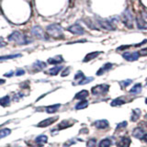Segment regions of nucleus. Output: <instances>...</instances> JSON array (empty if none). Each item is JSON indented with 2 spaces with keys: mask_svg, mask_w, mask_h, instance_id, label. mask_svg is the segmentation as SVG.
Returning <instances> with one entry per match:
<instances>
[{
  "mask_svg": "<svg viewBox=\"0 0 147 147\" xmlns=\"http://www.w3.org/2000/svg\"><path fill=\"white\" fill-rule=\"evenodd\" d=\"M7 40L9 41H14L20 45H24L30 43L31 40H29L27 38V36L23 35L21 32L20 31H14L12 33L7 37Z\"/></svg>",
  "mask_w": 147,
  "mask_h": 147,
  "instance_id": "obj_1",
  "label": "nucleus"
},
{
  "mask_svg": "<svg viewBox=\"0 0 147 147\" xmlns=\"http://www.w3.org/2000/svg\"><path fill=\"white\" fill-rule=\"evenodd\" d=\"M47 33L53 37L55 39H63V28L59 24H51L47 26L46 28Z\"/></svg>",
  "mask_w": 147,
  "mask_h": 147,
  "instance_id": "obj_2",
  "label": "nucleus"
},
{
  "mask_svg": "<svg viewBox=\"0 0 147 147\" xmlns=\"http://www.w3.org/2000/svg\"><path fill=\"white\" fill-rule=\"evenodd\" d=\"M121 20H122V22L124 23V25H125L127 28H129V29H132L133 28V24H132L133 18H132L131 11L129 10V9H126V10L122 13Z\"/></svg>",
  "mask_w": 147,
  "mask_h": 147,
  "instance_id": "obj_3",
  "label": "nucleus"
},
{
  "mask_svg": "<svg viewBox=\"0 0 147 147\" xmlns=\"http://www.w3.org/2000/svg\"><path fill=\"white\" fill-rule=\"evenodd\" d=\"M109 85H98L92 87V94L93 95H104L109 91Z\"/></svg>",
  "mask_w": 147,
  "mask_h": 147,
  "instance_id": "obj_4",
  "label": "nucleus"
},
{
  "mask_svg": "<svg viewBox=\"0 0 147 147\" xmlns=\"http://www.w3.org/2000/svg\"><path fill=\"white\" fill-rule=\"evenodd\" d=\"M67 30L70 31L73 34H76V35H83L85 33L84 28H83L80 24H78V23H76V24L68 27Z\"/></svg>",
  "mask_w": 147,
  "mask_h": 147,
  "instance_id": "obj_5",
  "label": "nucleus"
},
{
  "mask_svg": "<svg viewBox=\"0 0 147 147\" xmlns=\"http://www.w3.org/2000/svg\"><path fill=\"white\" fill-rule=\"evenodd\" d=\"M96 23L100 26V28H102L104 30H115V26L112 24V22H110L109 20H96Z\"/></svg>",
  "mask_w": 147,
  "mask_h": 147,
  "instance_id": "obj_6",
  "label": "nucleus"
},
{
  "mask_svg": "<svg viewBox=\"0 0 147 147\" xmlns=\"http://www.w3.org/2000/svg\"><path fill=\"white\" fill-rule=\"evenodd\" d=\"M31 33L33 34L34 36H36L37 38H39V39L47 40V38H46V35L44 34V32H43L42 29H41V28H40V26H35V27L32 28Z\"/></svg>",
  "mask_w": 147,
  "mask_h": 147,
  "instance_id": "obj_7",
  "label": "nucleus"
},
{
  "mask_svg": "<svg viewBox=\"0 0 147 147\" xmlns=\"http://www.w3.org/2000/svg\"><path fill=\"white\" fill-rule=\"evenodd\" d=\"M58 119V117H53V118H50V119H46L44 121H40L38 123L37 127H40V128H45V127H48L50 125H52L53 123H54Z\"/></svg>",
  "mask_w": 147,
  "mask_h": 147,
  "instance_id": "obj_8",
  "label": "nucleus"
},
{
  "mask_svg": "<svg viewBox=\"0 0 147 147\" xmlns=\"http://www.w3.org/2000/svg\"><path fill=\"white\" fill-rule=\"evenodd\" d=\"M139 53H138V52H135V53H124L122 54V57L127 60V61L129 62H134L136 61V60H138V58H139Z\"/></svg>",
  "mask_w": 147,
  "mask_h": 147,
  "instance_id": "obj_9",
  "label": "nucleus"
},
{
  "mask_svg": "<svg viewBox=\"0 0 147 147\" xmlns=\"http://www.w3.org/2000/svg\"><path fill=\"white\" fill-rule=\"evenodd\" d=\"M94 125L96 126V128L103 130V129H107L109 127V121L107 119H99V121H96L94 123Z\"/></svg>",
  "mask_w": 147,
  "mask_h": 147,
  "instance_id": "obj_10",
  "label": "nucleus"
},
{
  "mask_svg": "<svg viewBox=\"0 0 147 147\" xmlns=\"http://www.w3.org/2000/svg\"><path fill=\"white\" fill-rule=\"evenodd\" d=\"M131 144V139L128 137H122L121 140L117 142L118 147H129Z\"/></svg>",
  "mask_w": 147,
  "mask_h": 147,
  "instance_id": "obj_11",
  "label": "nucleus"
},
{
  "mask_svg": "<svg viewBox=\"0 0 147 147\" xmlns=\"http://www.w3.org/2000/svg\"><path fill=\"white\" fill-rule=\"evenodd\" d=\"M113 64L112 63H105L104 65L101 67L99 70L96 72V76H101V75H103L104 73H106L107 71H109L110 69H111Z\"/></svg>",
  "mask_w": 147,
  "mask_h": 147,
  "instance_id": "obj_12",
  "label": "nucleus"
},
{
  "mask_svg": "<svg viewBox=\"0 0 147 147\" xmlns=\"http://www.w3.org/2000/svg\"><path fill=\"white\" fill-rule=\"evenodd\" d=\"M132 135L134 136L135 138H137V139H142V137H144V130H142V128L137 127V128L134 129V130H133Z\"/></svg>",
  "mask_w": 147,
  "mask_h": 147,
  "instance_id": "obj_13",
  "label": "nucleus"
},
{
  "mask_svg": "<svg viewBox=\"0 0 147 147\" xmlns=\"http://www.w3.org/2000/svg\"><path fill=\"white\" fill-rule=\"evenodd\" d=\"M63 62V58L62 55H57V56H55V57L48 59V63L50 64H58Z\"/></svg>",
  "mask_w": 147,
  "mask_h": 147,
  "instance_id": "obj_14",
  "label": "nucleus"
},
{
  "mask_svg": "<svg viewBox=\"0 0 147 147\" xmlns=\"http://www.w3.org/2000/svg\"><path fill=\"white\" fill-rule=\"evenodd\" d=\"M136 23H137L138 29H140V30H146L147 29V23L144 22V20H142V17L136 18Z\"/></svg>",
  "mask_w": 147,
  "mask_h": 147,
  "instance_id": "obj_15",
  "label": "nucleus"
},
{
  "mask_svg": "<svg viewBox=\"0 0 147 147\" xmlns=\"http://www.w3.org/2000/svg\"><path fill=\"white\" fill-rule=\"evenodd\" d=\"M100 53H101V52H93V53H90L88 54H86V57L84 58V61H83V62H84V63L89 62V61H91V60L95 59L96 57H98Z\"/></svg>",
  "mask_w": 147,
  "mask_h": 147,
  "instance_id": "obj_16",
  "label": "nucleus"
},
{
  "mask_svg": "<svg viewBox=\"0 0 147 147\" xmlns=\"http://www.w3.org/2000/svg\"><path fill=\"white\" fill-rule=\"evenodd\" d=\"M88 96V91L87 90H82L80 92H78V93L76 95L75 98L76 99H81V100H85L86 98Z\"/></svg>",
  "mask_w": 147,
  "mask_h": 147,
  "instance_id": "obj_17",
  "label": "nucleus"
},
{
  "mask_svg": "<svg viewBox=\"0 0 147 147\" xmlns=\"http://www.w3.org/2000/svg\"><path fill=\"white\" fill-rule=\"evenodd\" d=\"M74 124V122H71L70 121H63L61 123L58 125V129L59 130H63V129H66L68 127H71L72 125Z\"/></svg>",
  "mask_w": 147,
  "mask_h": 147,
  "instance_id": "obj_18",
  "label": "nucleus"
},
{
  "mask_svg": "<svg viewBox=\"0 0 147 147\" xmlns=\"http://www.w3.org/2000/svg\"><path fill=\"white\" fill-rule=\"evenodd\" d=\"M141 116V110L139 109H135L132 110V115H131V121H136Z\"/></svg>",
  "mask_w": 147,
  "mask_h": 147,
  "instance_id": "obj_19",
  "label": "nucleus"
},
{
  "mask_svg": "<svg viewBox=\"0 0 147 147\" xmlns=\"http://www.w3.org/2000/svg\"><path fill=\"white\" fill-rule=\"evenodd\" d=\"M62 69H63V66H61V65L54 66V67L50 69V70L48 71V74H49V75H51V76H56L57 74L62 70Z\"/></svg>",
  "mask_w": 147,
  "mask_h": 147,
  "instance_id": "obj_20",
  "label": "nucleus"
},
{
  "mask_svg": "<svg viewBox=\"0 0 147 147\" xmlns=\"http://www.w3.org/2000/svg\"><path fill=\"white\" fill-rule=\"evenodd\" d=\"M60 104H56V105H53V106H49V107H46V112L47 113H54L56 112L58 109L60 108Z\"/></svg>",
  "mask_w": 147,
  "mask_h": 147,
  "instance_id": "obj_21",
  "label": "nucleus"
},
{
  "mask_svg": "<svg viewBox=\"0 0 147 147\" xmlns=\"http://www.w3.org/2000/svg\"><path fill=\"white\" fill-rule=\"evenodd\" d=\"M9 103H10V98L8 96H3V98H0V105L2 107H7V106H9Z\"/></svg>",
  "mask_w": 147,
  "mask_h": 147,
  "instance_id": "obj_22",
  "label": "nucleus"
},
{
  "mask_svg": "<svg viewBox=\"0 0 147 147\" xmlns=\"http://www.w3.org/2000/svg\"><path fill=\"white\" fill-rule=\"evenodd\" d=\"M124 103H125V100H124L122 98H115L112 101L111 106H112V107H116V106H121Z\"/></svg>",
  "mask_w": 147,
  "mask_h": 147,
  "instance_id": "obj_23",
  "label": "nucleus"
},
{
  "mask_svg": "<svg viewBox=\"0 0 147 147\" xmlns=\"http://www.w3.org/2000/svg\"><path fill=\"white\" fill-rule=\"evenodd\" d=\"M142 90V85L141 84H136L132 86V88L130 90V92L131 94H138L140 93Z\"/></svg>",
  "mask_w": 147,
  "mask_h": 147,
  "instance_id": "obj_24",
  "label": "nucleus"
},
{
  "mask_svg": "<svg viewBox=\"0 0 147 147\" xmlns=\"http://www.w3.org/2000/svg\"><path fill=\"white\" fill-rule=\"evenodd\" d=\"M10 133H11L10 129H7V128L2 129V130H0V139H1V138L6 137L7 135H9Z\"/></svg>",
  "mask_w": 147,
  "mask_h": 147,
  "instance_id": "obj_25",
  "label": "nucleus"
},
{
  "mask_svg": "<svg viewBox=\"0 0 147 147\" xmlns=\"http://www.w3.org/2000/svg\"><path fill=\"white\" fill-rule=\"evenodd\" d=\"M110 145H111V141L109 139H104L101 141L98 144L99 147H109Z\"/></svg>",
  "mask_w": 147,
  "mask_h": 147,
  "instance_id": "obj_26",
  "label": "nucleus"
},
{
  "mask_svg": "<svg viewBox=\"0 0 147 147\" xmlns=\"http://www.w3.org/2000/svg\"><path fill=\"white\" fill-rule=\"evenodd\" d=\"M87 105H88V102H87L86 100H82L81 102L78 103L76 106V109H85L87 107Z\"/></svg>",
  "mask_w": 147,
  "mask_h": 147,
  "instance_id": "obj_27",
  "label": "nucleus"
},
{
  "mask_svg": "<svg viewBox=\"0 0 147 147\" xmlns=\"http://www.w3.org/2000/svg\"><path fill=\"white\" fill-rule=\"evenodd\" d=\"M47 140H48V137L46 135H40L36 138L35 142H42V144H45V142H47Z\"/></svg>",
  "mask_w": 147,
  "mask_h": 147,
  "instance_id": "obj_28",
  "label": "nucleus"
},
{
  "mask_svg": "<svg viewBox=\"0 0 147 147\" xmlns=\"http://www.w3.org/2000/svg\"><path fill=\"white\" fill-rule=\"evenodd\" d=\"M21 54H10V55H6V56H0V60H7V59H13L17 57H20Z\"/></svg>",
  "mask_w": 147,
  "mask_h": 147,
  "instance_id": "obj_29",
  "label": "nucleus"
},
{
  "mask_svg": "<svg viewBox=\"0 0 147 147\" xmlns=\"http://www.w3.org/2000/svg\"><path fill=\"white\" fill-rule=\"evenodd\" d=\"M93 80H94L93 77H85L84 79L81 80L80 82H78L77 84L78 85H85V84H87V83H89V82L93 81Z\"/></svg>",
  "mask_w": 147,
  "mask_h": 147,
  "instance_id": "obj_30",
  "label": "nucleus"
},
{
  "mask_svg": "<svg viewBox=\"0 0 147 147\" xmlns=\"http://www.w3.org/2000/svg\"><path fill=\"white\" fill-rule=\"evenodd\" d=\"M85 78V76H84V74H83V72H81V71H78L76 74V76H75V79L76 80H77V79H80V81L81 80H83ZM79 81V82H80Z\"/></svg>",
  "mask_w": 147,
  "mask_h": 147,
  "instance_id": "obj_31",
  "label": "nucleus"
},
{
  "mask_svg": "<svg viewBox=\"0 0 147 147\" xmlns=\"http://www.w3.org/2000/svg\"><path fill=\"white\" fill-rule=\"evenodd\" d=\"M131 83H132L131 80L128 79V80H126V81H122V82H121V85L122 87H126V86H128L129 85H131Z\"/></svg>",
  "mask_w": 147,
  "mask_h": 147,
  "instance_id": "obj_32",
  "label": "nucleus"
},
{
  "mask_svg": "<svg viewBox=\"0 0 147 147\" xmlns=\"http://www.w3.org/2000/svg\"><path fill=\"white\" fill-rule=\"evenodd\" d=\"M35 65H38L40 68L43 69V68H45V67H46V63H43V62H40V61H37V62L35 63Z\"/></svg>",
  "mask_w": 147,
  "mask_h": 147,
  "instance_id": "obj_33",
  "label": "nucleus"
},
{
  "mask_svg": "<svg viewBox=\"0 0 147 147\" xmlns=\"http://www.w3.org/2000/svg\"><path fill=\"white\" fill-rule=\"evenodd\" d=\"M69 73H70V67H66V68L63 71V73H62V76H63H63H67L69 75Z\"/></svg>",
  "mask_w": 147,
  "mask_h": 147,
  "instance_id": "obj_34",
  "label": "nucleus"
},
{
  "mask_svg": "<svg viewBox=\"0 0 147 147\" xmlns=\"http://www.w3.org/2000/svg\"><path fill=\"white\" fill-rule=\"evenodd\" d=\"M96 145V140L95 139H91L88 141V142H87V146L88 147H95Z\"/></svg>",
  "mask_w": 147,
  "mask_h": 147,
  "instance_id": "obj_35",
  "label": "nucleus"
},
{
  "mask_svg": "<svg viewBox=\"0 0 147 147\" xmlns=\"http://www.w3.org/2000/svg\"><path fill=\"white\" fill-rule=\"evenodd\" d=\"M127 126V122L126 121H123L121 123H119L117 125V130H119V129H123V128H125Z\"/></svg>",
  "mask_w": 147,
  "mask_h": 147,
  "instance_id": "obj_36",
  "label": "nucleus"
},
{
  "mask_svg": "<svg viewBox=\"0 0 147 147\" xmlns=\"http://www.w3.org/2000/svg\"><path fill=\"white\" fill-rule=\"evenodd\" d=\"M139 55H142V56H145L147 55V48H144V49H142L140 52H138Z\"/></svg>",
  "mask_w": 147,
  "mask_h": 147,
  "instance_id": "obj_37",
  "label": "nucleus"
},
{
  "mask_svg": "<svg viewBox=\"0 0 147 147\" xmlns=\"http://www.w3.org/2000/svg\"><path fill=\"white\" fill-rule=\"evenodd\" d=\"M25 74V71L23 69H18V70L16 72V76H23Z\"/></svg>",
  "mask_w": 147,
  "mask_h": 147,
  "instance_id": "obj_38",
  "label": "nucleus"
},
{
  "mask_svg": "<svg viewBox=\"0 0 147 147\" xmlns=\"http://www.w3.org/2000/svg\"><path fill=\"white\" fill-rule=\"evenodd\" d=\"M142 18L144 20L145 23H147V12H145V11L142 12Z\"/></svg>",
  "mask_w": 147,
  "mask_h": 147,
  "instance_id": "obj_39",
  "label": "nucleus"
},
{
  "mask_svg": "<svg viewBox=\"0 0 147 147\" xmlns=\"http://www.w3.org/2000/svg\"><path fill=\"white\" fill-rule=\"evenodd\" d=\"M130 47H131V45H123V46H121V47H119L117 49V51H121V50H124V49H128Z\"/></svg>",
  "mask_w": 147,
  "mask_h": 147,
  "instance_id": "obj_40",
  "label": "nucleus"
},
{
  "mask_svg": "<svg viewBox=\"0 0 147 147\" xmlns=\"http://www.w3.org/2000/svg\"><path fill=\"white\" fill-rule=\"evenodd\" d=\"M13 74H14V72L13 71H9L8 73H7V74H5V76H7V77H10V76H13Z\"/></svg>",
  "mask_w": 147,
  "mask_h": 147,
  "instance_id": "obj_41",
  "label": "nucleus"
},
{
  "mask_svg": "<svg viewBox=\"0 0 147 147\" xmlns=\"http://www.w3.org/2000/svg\"><path fill=\"white\" fill-rule=\"evenodd\" d=\"M142 140H144V142H147V133L144 135V137H142Z\"/></svg>",
  "mask_w": 147,
  "mask_h": 147,
  "instance_id": "obj_42",
  "label": "nucleus"
},
{
  "mask_svg": "<svg viewBox=\"0 0 147 147\" xmlns=\"http://www.w3.org/2000/svg\"><path fill=\"white\" fill-rule=\"evenodd\" d=\"M4 83H6V81H5L4 79H0V85L4 84Z\"/></svg>",
  "mask_w": 147,
  "mask_h": 147,
  "instance_id": "obj_43",
  "label": "nucleus"
},
{
  "mask_svg": "<svg viewBox=\"0 0 147 147\" xmlns=\"http://www.w3.org/2000/svg\"><path fill=\"white\" fill-rule=\"evenodd\" d=\"M145 103L147 104V98H146V99H145Z\"/></svg>",
  "mask_w": 147,
  "mask_h": 147,
  "instance_id": "obj_44",
  "label": "nucleus"
}]
</instances>
